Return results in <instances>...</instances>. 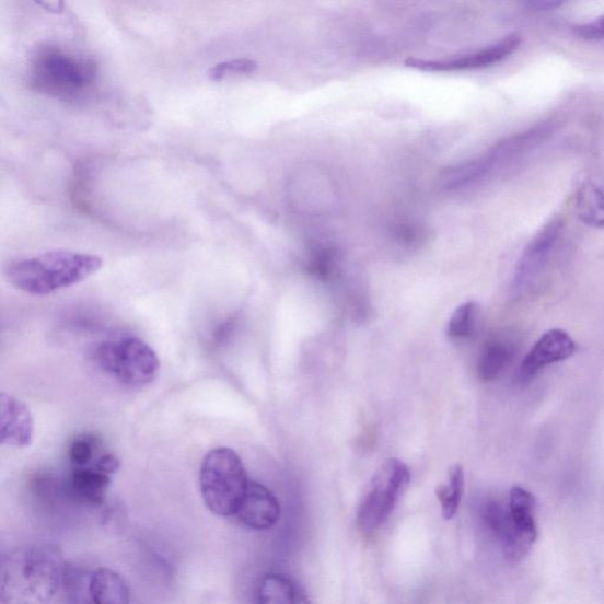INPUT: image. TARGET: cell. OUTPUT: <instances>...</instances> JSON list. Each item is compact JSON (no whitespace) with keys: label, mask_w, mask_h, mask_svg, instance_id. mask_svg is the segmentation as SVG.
Here are the masks:
<instances>
[{"label":"cell","mask_w":604,"mask_h":604,"mask_svg":"<svg viewBox=\"0 0 604 604\" xmlns=\"http://www.w3.org/2000/svg\"><path fill=\"white\" fill-rule=\"evenodd\" d=\"M68 579L62 553L48 545H30L8 551L2 562V602L49 603Z\"/></svg>","instance_id":"obj_1"},{"label":"cell","mask_w":604,"mask_h":604,"mask_svg":"<svg viewBox=\"0 0 604 604\" xmlns=\"http://www.w3.org/2000/svg\"><path fill=\"white\" fill-rule=\"evenodd\" d=\"M102 266L101 256L95 254L51 251L9 263L5 277L14 289L45 297L92 278Z\"/></svg>","instance_id":"obj_2"},{"label":"cell","mask_w":604,"mask_h":604,"mask_svg":"<svg viewBox=\"0 0 604 604\" xmlns=\"http://www.w3.org/2000/svg\"><path fill=\"white\" fill-rule=\"evenodd\" d=\"M98 79L94 59L55 44L39 47L28 65V84L36 92L63 101H79L93 92Z\"/></svg>","instance_id":"obj_3"},{"label":"cell","mask_w":604,"mask_h":604,"mask_svg":"<svg viewBox=\"0 0 604 604\" xmlns=\"http://www.w3.org/2000/svg\"><path fill=\"white\" fill-rule=\"evenodd\" d=\"M243 460L231 448L210 450L200 469V491L210 512L234 518L249 486Z\"/></svg>","instance_id":"obj_4"},{"label":"cell","mask_w":604,"mask_h":604,"mask_svg":"<svg viewBox=\"0 0 604 604\" xmlns=\"http://www.w3.org/2000/svg\"><path fill=\"white\" fill-rule=\"evenodd\" d=\"M90 357L103 373L130 388L148 386L160 371L156 352L135 337L102 340L90 349Z\"/></svg>","instance_id":"obj_5"},{"label":"cell","mask_w":604,"mask_h":604,"mask_svg":"<svg viewBox=\"0 0 604 604\" xmlns=\"http://www.w3.org/2000/svg\"><path fill=\"white\" fill-rule=\"evenodd\" d=\"M410 481L409 466L397 458L386 461L378 469L357 512L362 533L371 534L387 521Z\"/></svg>","instance_id":"obj_6"},{"label":"cell","mask_w":604,"mask_h":604,"mask_svg":"<svg viewBox=\"0 0 604 604\" xmlns=\"http://www.w3.org/2000/svg\"><path fill=\"white\" fill-rule=\"evenodd\" d=\"M564 225V220L556 217L543 225L528 241L513 275L511 284L513 298H523L536 289L560 241Z\"/></svg>","instance_id":"obj_7"},{"label":"cell","mask_w":604,"mask_h":604,"mask_svg":"<svg viewBox=\"0 0 604 604\" xmlns=\"http://www.w3.org/2000/svg\"><path fill=\"white\" fill-rule=\"evenodd\" d=\"M521 35L511 34L477 51L445 59H420L410 57L405 60V66L418 71L432 73L485 69L502 62V60L515 53L521 47Z\"/></svg>","instance_id":"obj_8"},{"label":"cell","mask_w":604,"mask_h":604,"mask_svg":"<svg viewBox=\"0 0 604 604\" xmlns=\"http://www.w3.org/2000/svg\"><path fill=\"white\" fill-rule=\"evenodd\" d=\"M481 519L511 564L521 562L537 541L538 534L524 532L513 522L508 504L498 501L487 503L481 510Z\"/></svg>","instance_id":"obj_9"},{"label":"cell","mask_w":604,"mask_h":604,"mask_svg":"<svg viewBox=\"0 0 604 604\" xmlns=\"http://www.w3.org/2000/svg\"><path fill=\"white\" fill-rule=\"evenodd\" d=\"M577 344L564 329L546 332L524 357L520 367L522 382H531L543 369L565 361L576 355Z\"/></svg>","instance_id":"obj_10"},{"label":"cell","mask_w":604,"mask_h":604,"mask_svg":"<svg viewBox=\"0 0 604 604\" xmlns=\"http://www.w3.org/2000/svg\"><path fill=\"white\" fill-rule=\"evenodd\" d=\"M280 513L278 498L260 483L251 480L234 518L252 531L265 532L278 523Z\"/></svg>","instance_id":"obj_11"},{"label":"cell","mask_w":604,"mask_h":604,"mask_svg":"<svg viewBox=\"0 0 604 604\" xmlns=\"http://www.w3.org/2000/svg\"><path fill=\"white\" fill-rule=\"evenodd\" d=\"M35 421L21 399L9 394L0 396V442L10 448H26L33 442Z\"/></svg>","instance_id":"obj_12"},{"label":"cell","mask_w":604,"mask_h":604,"mask_svg":"<svg viewBox=\"0 0 604 604\" xmlns=\"http://www.w3.org/2000/svg\"><path fill=\"white\" fill-rule=\"evenodd\" d=\"M111 485V476L93 466L73 467L67 488L74 502L98 507L103 504Z\"/></svg>","instance_id":"obj_13"},{"label":"cell","mask_w":604,"mask_h":604,"mask_svg":"<svg viewBox=\"0 0 604 604\" xmlns=\"http://www.w3.org/2000/svg\"><path fill=\"white\" fill-rule=\"evenodd\" d=\"M88 593L97 604H127L130 602V589L126 580L108 568L97 569L90 577Z\"/></svg>","instance_id":"obj_14"},{"label":"cell","mask_w":604,"mask_h":604,"mask_svg":"<svg viewBox=\"0 0 604 604\" xmlns=\"http://www.w3.org/2000/svg\"><path fill=\"white\" fill-rule=\"evenodd\" d=\"M515 349L509 342L503 340H491L483 347L480 352L477 371L480 380L492 382L500 376L510 365Z\"/></svg>","instance_id":"obj_15"},{"label":"cell","mask_w":604,"mask_h":604,"mask_svg":"<svg viewBox=\"0 0 604 604\" xmlns=\"http://www.w3.org/2000/svg\"><path fill=\"white\" fill-rule=\"evenodd\" d=\"M256 597L263 604H292L306 601L300 588L291 579L279 573H269L263 579Z\"/></svg>","instance_id":"obj_16"},{"label":"cell","mask_w":604,"mask_h":604,"mask_svg":"<svg viewBox=\"0 0 604 604\" xmlns=\"http://www.w3.org/2000/svg\"><path fill=\"white\" fill-rule=\"evenodd\" d=\"M576 211L583 223L593 229H604V193L585 181L576 195Z\"/></svg>","instance_id":"obj_17"},{"label":"cell","mask_w":604,"mask_h":604,"mask_svg":"<svg viewBox=\"0 0 604 604\" xmlns=\"http://www.w3.org/2000/svg\"><path fill=\"white\" fill-rule=\"evenodd\" d=\"M511 519L522 531L538 534L536 523V500L534 495L519 486L512 487L509 493Z\"/></svg>","instance_id":"obj_18"},{"label":"cell","mask_w":604,"mask_h":604,"mask_svg":"<svg viewBox=\"0 0 604 604\" xmlns=\"http://www.w3.org/2000/svg\"><path fill=\"white\" fill-rule=\"evenodd\" d=\"M465 478L462 465H453L449 473L448 485L438 486L435 497L441 503L443 518L451 520L455 518L464 493Z\"/></svg>","instance_id":"obj_19"},{"label":"cell","mask_w":604,"mask_h":604,"mask_svg":"<svg viewBox=\"0 0 604 604\" xmlns=\"http://www.w3.org/2000/svg\"><path fill=\"white\" fill-rule=\"evenodd\" d=\"M479 306L474 301L464 302L451 315L448 324V337L452 340H464L474 335Z\"/></svg>","instance_id":"obj_20"},{"label":"cell","mask_w":604,"mask_h":604,"mask_svg":"<svg viewBox=\"0 0 604 604\" xmlns=\"http://www.w3.org/2000/svg\"><path fill=\"white\" fill-rule=\"evenodd\" d=\"M258 70V63L249 58H235L225 60L208 71V78L210 81L222 82L239 76H249Z\"/></svg>","instance_id":"obj_21"},{"label":"cell","mask_w":604,"mask_h":604,"mask_svg":"<svg viewBox=\"0 0 604 604\" xmlns=\"http://www.w3.org/2000/svg\"><path fill=\"white\" fill-rule=\"evenodd\" d=\"M97 442L94 437L81 435L70 444L68 451L72 467H89L96 461Z\"/></svg>","instance_id":"obj_22"},{"label":"cell","mask_w":604,"mask_h":604,"mask_svg":"<svg viewBox=\"0 0 604 604\" xmlns=\"http://www.w3.org/2000/svg\"><path fill=\"white\" fill-rule=\"evenodd\" d=\"M311 274L321 280H328L338 269V253L335 248L322 247L316 249L310 259Z\"/></svg>","instance_id":"obj_23"},{"label":"cell","mask_w":604,"mask_h":604,"mask_svg":"<svg viewBox=\"0 0 604 604\" xmlns=\"http://www.w3.org/2000/svg\"><path fill=\"white\" fill-rule=\"evenodd\" d=\"M576 34L586 40H604V16L576 27Z\"/></svg>","instance_id":"obj_24"},{"label":"cell","mask_w":604,"mask_h":604,"mask_svg":"<svg viewBox=\"0 0 604 604\" xmlns=\"http://www.w3.org/2000/svg\"><path fill=\"white\" fill-rule=\"evenodd\" d=\"M95 469L109 476L116 474L120 467L119 458L114 453H103L92 465Z\"/></svg>","instance_id":"obj_25"},{"label":"cell","mask_w":604,"mask_h":604,"mask_svg":"<svg viewBox=\"0 0 604 604\" xmlns=\"http://www.w3.org/2000/svg\"><path fill=\"white\" fill-rule=\"evenodd\" d=\"M33 2L53 14H60L66 10V0H33Z\"/></svg>","instance_id":"obj_26"}]
</instances>
